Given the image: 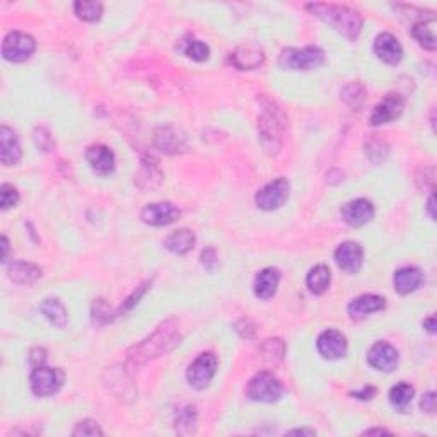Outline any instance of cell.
Wrapping results in <instances>:
<instances>
[{"instance_id":"6da1fadb","label":"cell","mask_w":437,"mask_h":437,"mask_svg":"<svg viewBox=\"0 0 437 437\" xmlns=\"http://www.w3.org/2000/svg\"><path fill=\"white\" fill-rule=\"evenodd\" d=\"M181 341V333L176 319H166L155 328L153 335L147 336L140 344L133 345L127 352V366L130 369H140L154 359L166 356L175 350Z\"/></svg>"},{"instance_id":"7a4b0ae2","label":"cell","mask_w":437,"mask_h":437,"mask_svg":"<svg viewBox=\"0 0 437 437\" xmlns=\"http://www.w3.org/2000/svg\"><path fill=\"white\" fill-rule=\"evenodd\" d=\"M306 9L311 14L319 17L323 23L331 26L336 33L347 38L349 41H356L362 31V16L357 11L339 4H308Z\"/></svg>"},{"instance_id":"3957f363","label":"cell","mask_w":437,"mask_h":437,"mask_svg":"<svg viewBox=\"0 0 437 437\" xmlns=\"http://www.w3.org/2000/svg\"><path fill=\"white\" fill-rule=\"evenodd\" d=\"M285 130V116L279 106L272 101H265L262 115L258 118L259 142L268 154H277L282 145Z\"/></svg>"},{"instance_id":"277c9868","label":"cell","mask_w":437,"mask_h":437,"mask_svg":"<svg viewBox=\"0 0 437 437\" xmlns=\"http://www.w3.org/2000/svg\"><path fill=\"white\" fill-rule=\"evenodd\" d=\"M324 63V51L318 46L285 48L279 57V65L285 71H311Z\"/></svg>"},{"instance_id":"5b68a950","label":"cell","mask_w":437,"mask_h":437,"mask_svg":"<svg viewBox=\"0 0 437 437\" xmlns=\"http://www.w3.org/2000/svg\"><path fill=\"white\" fill-rule=\"evenodd\" d=\"M284 393V386L279 378L268 371H262V373L255 374L250 379L248 388H246V395L250 400L259 401V403H275L280 400Z\"/></svg>"},{"instance_id":"8992f818","label":"cell","mask_w":437,"mask_h":437,"mask_svg":"<svg viewBox=\"0 0 437 437\" xmlns=\"http://www.w3.org/2000/svg\"><path fill=\"white\" fill-rule=\"evenodd\" d=\"M34 50H36V41L31 34L12 31L4 38L2 55L7 62H26L34 53Z\"/></svg>"},{"instance_id":"52a82bcc","label":"cell","mask_w":437,"mask_h":437,"mask_svg":"<svg viewBox=\"0 0 437 437\" xmlns=\"http://www.w3.org/2000/svg\"><path fill=\"white\" fill-rule=\"evenodd\" d=\"M31 389L36 396H51L63 386L65 374L58 367L40 366L31 373Z\"/></svg>"},{"instance_id":"ba28073f","label":"cell","mask_w":437,"mask_h":437,"mask_svg":"<svg viewBox=\"0 0 437 437\" xmlns=\"http://www.w3.org/2000/svg\"><path fill=\"white\" fill-rule=\"evenodd\" d=\"M215 371H217V359H215L214 354H200V356L190 364L187 371V379L190 386H193L195 389L207 388L212 383V379H214Z\"/></svg>"},{"instance_id":"9c48e42d","label":"cell","mask_w":437,"mask_h":437,"mask_svg":"<svg viewBox=\"0 0 437 437\" xmlns=\"http://www.w3.org/2000/svg\"><path fill=\"white\" fill-rule=\"evenodd\" d=\"M289 181L285 178H277L265 185L255 197V202L262 210H277L284 205L289 198Z\"/></svg>"},{"instance_id":"30bf717a","label":"cell","mask_w":437,"mask_h":437,"mask_svg":"<svg viewBox=\"0 0 437 437\" xmlns=\"http://www.w3.org/2000/svg\"><path fill=\"white\" fill-rule=\"evenodd\" d=\"M154 145L164 154H183L188 149V138L180 128L164 125L154 132Z\"/></svg>"},{"instance_id":"8fae6325","label":"cell","mask_w":437,"mask_h":437,"mask_svg":"<svg viewBox=\"0 0 437 437\" xmlns=\"http://www.w3.org/2000/svg\"><path fill=\"white\" fill-rule=\"evenodd\" d=\"M105 386L108 391L113 393L115 398H120L122 401H132L137 396V389L125 367L115 366L108 369L105 373Z\"/></svg>"},{"instance_id":"7c38bea8","label":"cell","mask_w":437,"mask_h":437,"mask_svg":"<svg viewBox=\"0 0 437 437\" xmlns=\"http://www.w3.org/2000/svg\"><path fill=\"white\" fill-rule=\"evenodd\" d=\"M405 110V101L400 94H388L383 101H379L373 113L369 116V123L373 127H379V125H386L395 122L401 116Z\"/></svg>"},{"instance_id":"4fadbf2b","label":"cell","mask_w":437,"mask_h":437,"mask_svg":"<svg viewBox=\"0 0 437 437\" xmlns=\"http://www.w3.org/2000/svg\"><path fill=\"white\" fill-rule=\"evenodd\" d=\"M335 262L341 272L354 275L361 270L362 262H364V250L359 243L354 241H345L335 250Z\"/></svg>"},{"instance_id":"5bb4252c","label":"cell","mask_w":437,"mask_h":437,"mask_svg":"<svg viewBox=\"0 0 437 437\" xmlns=\"http://www.w3.org/2000/svg\"><path fill=\"white\" fill-rule=\"evenodd\" d=\"M367 362L381 373H391L398 366V350L388 341H376L367 352Z\"/></svg>"},{"instance_id":"9a60e30c","label":"cell","mask_w":437,"mask_h":437,"mask_svg":"<svg viewBox=\"0 0 437 437\" xmlns=\"http://www.w3.org/2000/svg\"><path fill=\"white\" fill-rule=\"evenodd\" d=\"M341 219L352 227L366 226L369 220L374 217V205L366 198H357V200L347 202L340 210Z\"/></svg>"},{"instance_id":"2e32d148","label":"cell","mask_w":437,"mask_h":437,"mask_svg":"<svg viewBox=\"0 0 437 437\" xmlns=\"http://www.w3.org/2000/svg\"><path fill=\"white\" fill-rule=\"evenodd\" d=\"M180 217L178 207H175L170 202H159V203H150L142 210V220L149 226L154 227H163L170 226Z\"/></svg>"},{"instance_id":"e0dca14e","label":"cell","mask_w":437,"mask_h":437,"mask_svg":"<svg viewBox=\"0 0 437 437\" xmlns=\"http://www.w3.org/2000/svg\"><path fill=\"white\" fill-rule=\"evenodd\" d=\"M229 60L240 71H253L265 62V53H263L262 46L255 45V43H245L232 51Z\"/></svg>"},{"instance_id":"ac0fdd59","label":"cell","mask_w":437,"mask_h":437,"mask_svg":"<svg viewBox=\"0 0 437 437\" xmlns=\"http://www.w3.org/2000/svg\"><path fill=\"white\" fill-rule=\"evenodd\" d=\"M347 339L344 333L336 330H327L318 336V350L324 359H335L344 357L347 354Z\"/></svg>"},{"instance_id":"d6986e66","label":"cell","mask_w":437,"mask_h":437,"mask_svg":"<svg viewBox=\"0 0 437 437\" xmlns=\"http://www.w3.org/2000/svg\"><path fill=\"white\" fill-rule=\"evenodd\" d=\"M86 161L89 163L91 170L99 176H108L115 170V154L106 145H91L86 150Z\"/></svg>"},{"instance_id":"ffe728a7","label":"cell","mask_w":437,"mask_h":437,"mask_svg":"<svg viewBox=\"0 0 437 437\" xmlns=\"http://www.w3.org/2000/svg\"><path fill=\"white\" fill-rule=\"evenodd\" d=\"M374 53L378 55L381 62L388 65H396L403 58V48L400 41L391 33H381L374 40Z\"/></svg>"},{"instance_id":"44dd1931","label":"cell","mask_w":437,"mask_h":437,"mask_svg":"<svg viewBox=\"0 0 437 437\" xmlns=\"http://www.w3.org/2000/svg\"><path fill=\"white\" fill-rule=\"evenodd\" d=\"M21 158H23V149H21L16 132L7 125H2L0 127V161L6 166H16Z\"/></svg>"},{"instance_id":"7402d4cb","label":"cell","mask_w":437,"mask_h":437,"mask_svg":"<svg viewBox=\"0 0 437 437\" xmlns=\"http://www.w3.org/2000/svg\"><path fill=\"white\" fill-rule=\"evenodd\" d=\"M386 308V301L384 297L376 296V294H364V296L357 297L349 304V314L350 318L356 319V322H361V319L367 318L369 314L378 313V311H383Z\"/></svg>"},{"instance_id":"603a6c76","label":"cell","mask_w":437,"mask_h":437,"mask_svg":"<svg viewBox=\"0 0 437 437\" xmlns=\"http://www.w3.org/2000/svg\"><path fill=\"white\" fill-rule=\"evenodd\" d=\"M163 171L159 170V163L150 155L142 159V166L135 175V185L140 190H154L163 183Z\"/></svg>"},{"instance_id":"cb8c5ba5","label":"cell","mask_w":437,"mask_h":437,"mask_svg":"<svg viewBox=\"0 0 437 437\" xmlns=\"http://www.w3.org/2000/svg\"><path fill=\"white\" fill-rule=\"evenodd\" d=\"M7 274H9V279H11L12 282L21 284V285H33L41 279L43 272H41V268L34 265V263L16 259V262H12L11 265L7 267Z\"/></svg>"},{"instance_id":"d4e9b609","label":"cell","mask_w":437,"mask_h":437,"mask_svg":"<svg viewBox=\"0 0 437 437\" xmlns=\"http://www.w3.org/2000/svg\"><path fill=\"white\" fill-rule=\"evenodd\" d=\"M423 282V274L421 268L417 267H405L395 274L393 284H395V291L401 296L417 291Z\"/></svg>"},{"instance_id":"484cf974","label":"cell","mask_w":437,"mask_h":437,"mask_svg":"<svg viewBox=\"0 0 437 437\" xmlns=\"http://www.w3.org/2000/svg\"><path fill=\"white\" fill-rule=\"evenodd\" d=\"M279 282H280V272L272 267L265 268V270L259 272L257 279H255V285H253L255 294L263 301L270 299V297L275 296Z\"/></svg>"},{"instance_id":"4316f807","label":"cell","mask_w":437,"mask_h":437,"mask_svg":"<svg viewBox=\"0 0 437 437\" xmlns=\"http://www.w3.org/2000/svg\"><path fill=\"white\" fill-rule=\"evenodd\" d=\"M197 237L190 229H178L164 240V246L175 255H187L193 250Z\"/></svg>"},{"instance_id":"83f0119b","label":"cell","mask_w":437,"mask_h":437,"mask_svg":"<svg viewBox=\"0 0 437 437\" xmlns=\"http://www.w3.org/2000/svg\"><path fill=\"white\" fill-rule=\"evenodd\" d=\"M412 36L418 41V45L423 46L426 50L434 51L437 46L436 41V17H429V19H422L413 24Z\"/></svg>"},{"instance_id":"f1b7e54d","label":"cell","mask_w":437,"mask_h":437,"mask_svg":"<svg viewBox=\"0 0 437 437\" xmlns=\"http://www.w3.org/2000/svg\"><path fill=\"white\" fill-rule=\"evenodd\" d=\"M40 309H41V313L45 314V318L48 319V322L53 324L55 328L63 330V328L67 327V323H68L67 309H65V306L58 299L48 297V299H45L41 302Z\"/></svg>"},{"instance_id":"f546056e","label":"cell","mask_w":437,"mask_h":437,"mask_svg":"<svg viewBox=\"0 0 437 437\" xmlns=\"http://www.w3.org/2000/svg\"><path fill=\"white\" fill-rule=\"evenodd\" d=\"M331 282V274L330 268L327 265H316L314 268H311L308 279H306V284H308V289L314 296H322L328 291Z\"/></svg>"},{"instance_id":"4dcf8cb0","label":"cell","mask_w":437,"mask_h":437,"mask_svg":"<svg viewBox=\"0 0 437 437\" xmlns=\"http://www.w3.org/2000/svg\"><path fill=\"white\" fill-rule=\"evenodd\" d=\"M415 395V389L413 386H410L408 383H398L395 386L391 388V391H389V401H391L393 408L398 410V412H405L406 408H408L410 403H412Z\"/></svg>"},{"instance_id":"1f68e13d","label":"cell","mask_w":437,"mask_h":437,"mask_svg":"<svg viewBox=\"0 0 437 437\" xmlns=\"http://www.w3.org/2000/svg\"><path fill=\"white\" fill-rule=\"evenodd\" d=\"M341 99H344L345 105L352 108L354 111H361L366 103V88L361 82H349V84L344 86V89H341Z\"/></svg>"},{"instance_id":"d6a6232c","label":"cell","mask_w":437,"mask_h":437,"mask_svg":"<svg viewBox=\"0 0 437 437\" xmlns=\"http://www.w3.org/2000/svg\"><path fill=\"white\" fill-rule=\"evenodd\" d=\"M175 429L178 434L183 436L193 434L195 429H197V408H195L193 405L185 406V408H181L180 412L176 413Z\"/></svg>"},{"instance_id":"836d02e7","label":"cell","mask_w":437,"mask_h":437,"mask_svg":"<svg viewBox=\"0 0 437 437\" xmlns=\"http://www.w3.org/2000/svg\"><path fill=\"white\" fill-rule=\"evenodd\" d=\"M73 11L79 19L88 21V23H96L103 16V4L99 2H76Z\"/></svg>"},{"instance_id":"e575fe53","label":"cell","mask_w":437,"mask_h":437,"mask_svg":"<svg viewBox=\"0 0 437 437\" xmlns=\"http://www.w3.org/2000/svg\"><path fill=\"white\" fill-rule=\"evenodd\" d=\"M259 352L268 362H280L285 356V344L280 339H268L262 344Z\"/></svg>"},{"instance_id":"d590c367","label":"cell","mask_w":437,"mask_h":437,"mask_svg":"<svg viewBox=\"0 0 437 437\" xmlns=\"http://www.w3.org/2000/svg\"><path fill=\"white\" fill-rule=\"evenodd\" d=\"M366 154L369 161H373L374 164H381L388 158L389 145L384 140H381V138H369V140L366 142Z\"/></svg>"},{"instance_id":"8d00e7d4","label":"cell","mask_w":437,"mask_h":437,"mask_svg":"<svg viewBox=\"0 0 437 437\" xmlns=\"http://www.w3.org/2000/svg\"><path fill=\"white\" fill-rule=\"evenodd\" d=\"M19 192H17L12 185L4 183L2 187H0V205H2V210L12 209V207H16L17 203H19Z\"/></svg>"},{"instance_id":"74e56055","label":"cell","mask_w":437,"mask_h":437,"mask_svg":"<svg viewBox=\"0 0 437 437\" xmlns=\"http://www.w3.org/2000/svg\"><path fill=\"white\" fill-rule=\"evenodd\" d=\"M187 55L192 60H195V62H205L207 58H209L210 55V48L205 45L203 41H198V40H193L188 43L187 46Z\"/></svg>"},{"instance_id":"f35d334b","label":"cell","mask_w":437,"mask_h":437,"mask_svg":"<svg viewBox=\"0 0 437 437\" xmlns=\"http://www.w3.org/2000/svg\"><path fill=\"white\" fill-rule=\"evenodd\" d=\"M34 144H36L38 149L43 150V153H50V150L53 149L55 142L51 133L48 132V128L38 127L34 130Z\"/></svg>"},{"instance_id":"ab89813d","label":"cell","mask_w":437,"mask_h":437,"mask_svg":"<svg viewBox=\"0 0 437 437\" xmlns=\"http://www.w3.org/2000/svg\"><path fill=\"white\" fill-rule=\"evenodd\" d=\"M105 432H103L101 427L98 426V422L94 421H82L77 423V427L73 429L72 436H89V437H94V436H103Z\"/></svg>"},{"instance_id":"60d3db41","label":"cell","mask_w":437,"mask_h":437,"mask_svg":"<svg viewBox=\"0 0 437 437\" xmlns=\"http://www.w3.org/2000/svg\"><path fill=\"white\" fill-rule=\"evenodd\" d=\"M147 285H149V282H147V284H142V285H140V287H137V289H135V291H133V292H132V296H128V297H127V299H125V302H123V304H122V306H120V309H118V311H116V313H115V316H118V314H123V313H127V311H130V309H132V308H133V306H135V304H137V302L142 299V296H144V294H145V291H147Z\"/></svg>"},{"instance_id":"b9f144b4","label":"cell","mask_w":437,"mask_h":437,"mask_svg":"<svg viewBox=\"0 0 437 437\" xmlns=\"http://www.w3.org/2000/svg\"><path fill=\"white\" fill-rule=\"evenodd\" d=\"M93 318H94V322H99V323H106L111 319L110 308H108V304L103 299H98L93 304Z\"/></svg>"},{"instance_id":"7bdbcfd3","label":"cell","mask_w":437,"mask_h":437,"mask_svg":"<svg viewBox=\"0 0 437 437\" xmlns=\"http://www.w3.org/2000/svg\"><path fill=\"white\" fill-rule=\"evenodd\" d=\"M236 331L240 333L243 339H253L255 333H257V327H255V323L251 322V319L243 318L236 323Z\"/></svg>"},{"instance_id":"ee69618b","label":"cell","mask_w":437,"mask_h":437,"mask_svg":"<svg viewBox=\"0 0 437 437\" xmlns=\"http://www.w3.org/2000/svg\"><path fill=\"white\" fill-rule=\"evenodd\" d=\"M46 362V350L41 347L33 349L31 352H29V364H31L33 369H36V367L45 366Z\"/></svg>"},{"instance_id":"f6af8a7d","label":"cell","mask_w":437,"mask_h":437,"mask_svg":"<svg viewBox=\"0 0 437 437\" xmlns=\"http://www.w3.org/2000/svg\"><path fill=\"white\" fill-rule=\"evenodd\" d=\"M202 263H203V267L207 268V270H209V272H214L215 265H217V255H215V250H214V248L203 250V253H202Z\"/></svg>"},{"instance_id":"bcb514c9","label":"cell","mask_w":437,"mask_h":437,"mask_svg":"<svg viewBox=\"0 0 437 437\" xmlns=\"http://www.w3.org/2000/svg\"><path fill=\"white\" fill-rule=\"evenodd\" d=\"M421 408L423 410V412H427V413H434L436 412V393L434 391L426 393V395L422 396Z\"/></svg>"},{"instance_id":"7dc6e473","label":"cell","mask_w":437,"mask_h":437,"mask_svg":"<svg viewBox=\"0 0 437 437\" xmlns=\"http://www.w3.org/2000/svg\"><path fill=\"white\" fill-rule=\"evenodd\" d=\"M354 398H359V400H373L376 395V388L374 386H366L362 391L352 393Z\"/></svg>"},{"instance_id":"c3c4849f","label":"cell","mask_w":437,"mask_h":437,"mask_svg":"<svg viewBox=\"0 0 437 437\" xmlns=\"http://www.w3.org/2000/svg\"><path fill=\"white\" fill-rule=\"evenodd\" d=\"M423 327L429 333H436V318L434 316H429L427 319H423Z\"/></svg>"},{"instance_id":"681fc988","label":"cell","mask_w":437,"mask_h":437,"mask_svg":"<svg viewBox=\"0 0 437 437\" xmlns=\"http://www.w3.org/2000/svg\"><path fill=\"white\" fill-rule=\"evenodd\" d=\"M287 436H316V432L311 429H294L289 431Z\"/></svg>"},{"instance_id":"f907efd6","label":"cell","mask_w":437,"mask_h":437,"mask_svg":"<svg viewBox=\"0 0 437 437\" xmlns=\"http://www.w3.org/2000/svg\"><path fill=\"white\" fill-rule=\"evenodd\" d=\"M362 434H364V436H374V434L383 436V434H391V432L386 431V429H381V427H378V429H367V431L362 432Z\"/></svg>"},{"instance_id":"816d5d0a","label":"cell","mask_w":437,"mask_h":437,"mask_svg":"<svg viewBox=\"0 0 437 437\" xmlns=\"http://www.w3.org/2000/svg\"><path fill=\"white\" fill-rule=\"evenodd\" d=\"M427 209H429V215H431V219L434 220V219H436V212H434V193H431L429 202H427Z\"/></svg>"},{"instance_id":"f5cc1de1","label":"cell","mask_w":437,"mask_h":437,"mask_svg":"<svg viewBox=\"0 0 437 437\" xmlns=\"http://www.w3.org/2000/svg\"><path fill=\"white\" fill-rule=\"evenodd\" d=\"M2 250H4V262H6L9 255V240L6 236H2Z\"/></svg>"}]
</instances>
